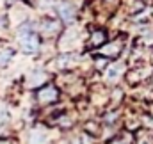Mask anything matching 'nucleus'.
<instances>
[{
	"mask_svg": "<svg viewBox=\"0 0 153 144\" xmlns=\"http://www.w3.org/2000/svg\"><path fill=\"white\" fill-rule=\"evenodd\" d=\"M18 39H20V48L25 53H36L39 50V36L36 32L27 34V36H22V37H18Z\"/></svg>",
	"mask_w": 153,
	"mask_h": 144,
	"instance_id": "obj_1",
	"label": "nucleus"
},
{
	"mask_svg": "<svg viewBox=\"0 0 153 144\" xmlns=\"http://www.w3.org/2000/svg\"><path fill=\"white\" fill-rule=\"evenodd\" d=\"M57 89L53 87V85H46V87H41L38 91V102L41 105H46V103H53L55 100H57Z\"/></svg>",
	"mask_w": 153,
	"mask_h": 144,
	"instance_id": "obj_2",
	"label": "nucleus"
},
{
	"mask_svg": "<svg viewBox=\"0 0 153 144\" xmlns=\"http://www.w3.org/2000/svg\"><path fill=\"white\" fill-rule=\"evenodd\" d=\"M27 144H48V135L41 128H32L27 135Z\"/></svg>",
	"mask_w": 153,
	"mask_h": 144,
	"instance_id": "obj_3",
	"label": "nucleus"
},
{
	"mask_svg": "<svg viewBox=\"0 0 153 144\" xmlns=\"http://www.w3.org/2000/svg\"><path fill=\"white\" fill-rule=\"evenodd\" d=\"M39 27H41V32H43V34H46V36H52V34H55V32H57V29H59V23H57L55 20H43Z\"/></svg>",
	"mask_w": 153,
	"mask_h": 144,
	"instance_id": "obj_4",
	"label": "nucleus"
},
{
	"mask_svg": "<svg viewBox=\"0 0 153 144\" xmlns=\"http://www.w3.org/2000/svg\"><path fill=\"white\" fill-rule=\"evenodd\" d=\"M57 11H59V16H61L62 20H66V22H71L73 16H75V11H73V7H71L70 4H61V5L57 7Z\"/></svg>",
	"mask_w": 153,
	"mask_h": 144,
	"instance_id": "obj_5",
	"label": "nucleus"
},
{
	"mask_svg": "<svg viewBox=\"0 0 153 144\" xmlns=\"http://www.w3.org/2000/svg\"><path fill=\"white\" fill-rule=\"evenodd\" d=\"M13 55H14V50H13L11 46H5V48H0V68H4V66H7V64L11 62V59H13Z\"/></svg>",
	"mask_w": 153,
	"mask_h": 144,
	"instance_id": "obj_6",
	"label": "nucleus"
},
{
	"mask_svg": "<svg viewBox=\"0 0 153 144\" xmlns=\"http://www.w3.org/2000/svg\"><path fill=\"white\" fill-rule=\"evenodd\" d=\"M43 82H45V73L34 71L30 76H29V80H27V85H29V87H38L39 84H43Z\"/></svg>",
	"mask_w": 153,
	"mask_h": 144,
	"instance_id": "obj_7",
	"label": "nucleus"
},
{
	"mask_svg": "<svg viewBox=\"0 0 153 144\" xmlns=\"http://www.w3.org/2000/svg\"><path fill=\"white\" fill-rule=\"evenodd\" d=\"M9 119H11V116H9V108L5 107L4 103H0V132L7 126Z\"/></svg>",
	"mask_w": 153,
	"mask_h": 144,
	"instance_id": "obj_8",
	"label": "nucleus"
},
{
	"mask_svg": "<svg viewBox=\"0 0 153 144\" xmlns=\"http://www.w3.org/2000/svg\"><path fill=\"white\" fill-rule=\"evenodd\" d=\"M137 144H153V134L152 132H143V134H139Z\"/></svg>",
	"mask_w": 153,
	"mask_h": 144,
	"instance_id": "obj_9",
	"label": "nucleus"
},
{
	"mask_svg": "<svg viewBox=\"0 0 153 144\" xmlns=\"http://www.w3.org/2000/svg\"><path fill=\"white\" fill-rule=\"evenodd\" d=\"M121 71V68L119 66H112V68H109V71H107V76L112 80V78H117V75Z\"/></svg>",
	"mask_w": 153,
	"mask_h": 144,
	"instance_id": "obj_10",
	"label": "nucleus"
},
{
	"mask_svg": "<svg viewBox=\"0 0 153 144\" xmlns=\"http://www.w3.org/2000/svg\"><path fill=\"white\" fill-rule=\"evenodd\" d=\"M39 2H41V5H43V7H46V5H50V4H52V0H39Z\"/></svg>",
	"mask_w": 153,
	"mask_h": 144,
	"instance_id": "obj_11",
	"label": "nucleus"
},
{
	"mask_svg": "<svg viewBox=\"0 0 153 144\" xmlns=\"http://www.w3.org/2000/svg\"><path fill=\"white\" fill-rule=\"evenodd\" d=\"M111 144H126L125 141H121V139H116V141H112Z\"/></svg>",
	"mask_w": 153,
	"mask_h": 144,
	"instance_id": "obj_12",
	"label": "nucleus"
}]
</instances>
